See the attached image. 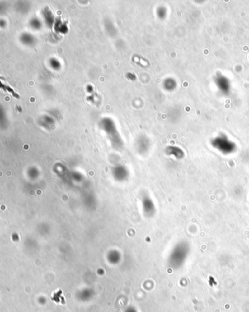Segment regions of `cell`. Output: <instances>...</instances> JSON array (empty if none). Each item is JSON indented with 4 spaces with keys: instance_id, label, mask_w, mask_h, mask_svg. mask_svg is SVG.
Wrapping results in <instances>:
<instances>
[{
    "instance_id": "6da1fadb",
    "label": "cell",
    "mask_w": 249,
    "mask_h": 312,
    "mask_svg": "<svg viewBox=\"0 0 249 312\" xmlns=\"http://www.w3.org/2000/svg\"><path fill=\"white\" fill-rule=\"evenodd\" d=\"M54 27H55V29H56V30L60 33L64 34L67 31V30H68L67 25L64 24V22L62 21H60V20L57 21V22H56V24H55Z\"/></svg>"
},
{
    "instance_id": "5b68a950",
    "label": "cell",
    "mask_w": 249,
    "mask_h": 312,
    "mask_svg": "<svg viewBox=\"0 0 249 312\" xmlns=\"http://www.w3.org/2000/svg\"><path fill=\"white\" fill-rule=\"evenodd\" d=\"M30 24H31V27H32V28H34V29H40L42 26L40 21L38 18H36L31 19Z\"/></svg>"
},
{
    "instance_id": "3957f363",
    "label": "cell",
    "mask_w": 249,
    "mask_h": 312,
    "mask_svg": "<svg viewBox=\"0 0 249 312\" xmlns=\"http://www.w3.org/2000/svg\"><path fill=\"white\" fill-rule=\"evenodd\" d=\"M44 18H45L46 23H47L48 25L52 26L54 21V17H53V14L51 13V12H50V10H49L48 9L45 10V12H44Z\"/></svg>"
},
{
    "instance_id": "7a4b0ae2",
    "label": "cell",
    "mask_w": 249,
    "mask_h": 312,
    "mask_svg": "<svg viewBox=\"0 0 249 312\" xmlns=\"http://www.w3.org/2000/svg\"><path fill=\"white\" fill-rule=\"evenodd\" d=\"M21 40L22 41L23 43L26 44V45H31L35 43V38L29 34H24L21 37Z\"/></svg>"
},
{
    "instance_id": "277c9868",
    "label": "cell",
    "mask_w": 249,
    "mask_h": 312,
    "mask_svg": "<svg viewBox=\"0 0 249 312\" xmlns=\"http://www.w3.org/2000/svg\"><path fill=\"white\" fill-rule=\"evenodd\" d=\"M50 65L52 67V69H56V70H58V69L61 68V63L56 58H51L50 60Z\"/></svg>"
}]
</instances>
